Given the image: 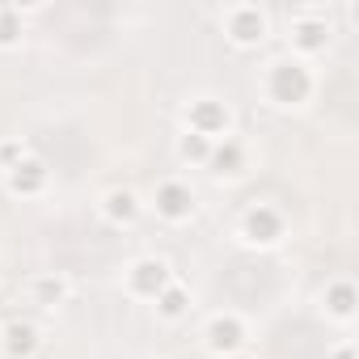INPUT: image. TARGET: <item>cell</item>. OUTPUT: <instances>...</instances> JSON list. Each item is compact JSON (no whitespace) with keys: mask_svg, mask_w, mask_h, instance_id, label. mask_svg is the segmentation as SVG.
I'll list each match as a JSON object with an SVG mask.
<instances>
[{"mask_svg":"<svg viewBox=\"0 0 359 359\" xmlns=\"http://www.w3.org/2000/svg\"><path fill=\"white\" fill-rule=\"evenodd\" d=\"M173 279H169V266L161 262V258H140L131 271H127V287L135 292V296H161L165 287H169Z\"/></svg>","mask_w":359,"mask_h":359,"instance_id":"cell-1","label":"cell"},{"mask_svg":"<svg viewBox=\"0 0 359 359\" xmlns=\"http://www.w3.org/2000/svg\"><path fill=\"white\" fill-rule=\"evenodd\" d=\"M229 39L237 47H254L266 39V13L254 9V5H241V9H229Z\"/></svg>","mask_w":359,"mask_h":359,"instance_id":"cell-2","label":"cell"},{"mask_svg":"<svg viewBox=\"0 0 359 359\" xmlns=\"http://www.w3.org/2000/svg\"><path fill=\"white\" fill-rule=\"evenodd\" d=\"M187 118H191V131H199V135H208V140H220V135H229V110H224V106H216L212 97H199V102H191Z\"/></svg>","mask_w":359,"mask_h":359,"instance_id":"cell-3","label":"cell"},{"mask_svg":"<svg viewBox=\"0 0 359 359\" xmlns=\"http://www.w3.org/2000/svg\"><path fill=\"white\" fill-rule=\"evenodd\" d=\"M156 212H161L165 220H187V216L195 212L191 187H182V182H161V191H156Z\"/></svg>","mask_w":359,"mask_h":359,"instance_id":"cell-4","label":"cell"},{"mask_svg":"<svg viewBox=\"0 0 359 359\" xmlns=\"http://www.w3.org/2000/svg\"><path fill=\"white\" fill-rule=\"evenodd\" d=\"M140 212H144V203H140L135 191H110V195L102 199V216H106L110 224H131Z\"/></svg>","mask_w":359,"mask_h":359,"instance_id":"cell-5","label":"cell"},{"mask_svg":"<svg viewBox=\"0 0 359 359\" xmlns=\"http://www.w3.org/2000/svg\"><path fill=\"white\" fill-rule=\"evenodd\" d=\"M245 237H250V241H262V245L279 241V237H283V220H279V212H271V208H254V212L245 216Z\"/></svg>","mask_w":359,"mask_h":359,"instance_id":"cell-6","label":"cell"},{"mask_svg":"<svg viewBox=\"0 0 359 359\" xmlns=\"http://www.w3.org/2000/svg\"><path fill=\"white\" fill-rule=\"evenodd\" d=\"M241 342H245V330H241L237 317H216V321L208 325V346H212L216 355H229V351H237Z\"/></svg>","mask_w":359,"mask_h":359,"instance_id":"cell-7","label":"cell"},{"mask_svg":"<svg viewBox=\"0 0 359 359\" xmlns=\"http://www.w3.org/2000/svg\"><path fill=\"white\" fill-rule=\"evenodd\" d=\"M43 182H47V169H43L39 161H26V156H22V161L9 169V191H13V195H34Z\"/></svg>","mask_w":359,"mask_h":359,"instance_id":"cell-8","label":"cell"},{"mask_svg":"<svg viewBox=\"0 0 359 359\" xmlns=\"http://www.w3.org/2000/svg\"><path fill=\"white\" fill-rule=\"evenodd\" d=\"M208 165H212V173H241L245 152H241V144H237V140H229V135H224V144H220V140H212V156H208Z\"/></svg>","mask_w":359,"mask_h":359,"instance_id":"cell-9","label":"cell"},{"mask_svg":"<svg viewBox=\"0 0 359 359\" xmlns=\"http://www.w3.org/2000/svg\"><path fill=\"white\" fill-rule=\"evenodd\" d=\"M0 338H5V351L9 355H34L39 351V330L30 321H13L0 330Z\"/></svg>","mask_w":359,"mask_h":359,"instance_id":"cell-10","label":"cell"},{"mask_svg":"<svg viewBox=\"0 0 359 359\" xmlns=\"http://www.w3.org/2000/svg\"><path fill=\"white\" fill-rule=\"evenodd\" d=\"M30 292H34V300L43 304V309H60L64 300H68V279L64 275H39L34 283H30Z\"/></svg>","mask_w":359,"mask_h":359,"instance_id":"cell-11","label":"cell"},{"mask_svg":"<svg viewBox=\"0 0 359 359\" xmlns=\"http://www.w3.org/2000/svg\"><path fill=\"white\" fill-rule=\"evenodd\" d=\"M187 304H191V296H187V287H177V283H169L161 296H156V309H161V317H182L187 313Z\"/></svg>","mask_w":359,"mask_h":359,"instance_id":"cell-12","label":"cell"},{"mask_svg":"<svg viewBox=\"0 0 359 359\" xmlns=\"http://www.w3.org/2000/svg\"><path fill=\"white\" fill-rule=\"evenodd\" d=\"M292 34H296V47H300V51H317L330 30H325V22H304V18H300V22L292 26Z\"/></svg>","mask_w":359,"mask_h":359,"instance_id":"cell-13","label":"cell"},{"mask_svg":"<svg viewBox=\"0 0 359 359\" xmlns=\"http://www.w3.org/2000/svg\"><path fill=\"white\" fill-rule=\"evenodd\" d=\"M177 152H182V161H203V165H208V156H212V140L199 135V131H187L182 140H177Z\"/></svg>","mask_w":359,"mask_h":359,"instance_id":"cell-14","label":"cell"},{"mask_svg":"<svg viewBox=\"0 0 359 359\" xmlns=\"http://www.w3.org/2000/svg\"><path fill=\"white\" fill-rule=\"evenodd\" d=\"M18 22H13V9H0V47H9V43H18Z\"/></svg>","mask_w":359,"mask_h":359,"instance_id":"cell-15","label":"cell"},{"mask_svg":"<svg viewBox=\"0 0 359 359\" xmlns=\"http://www.w3.org/2000/svg\"><path fill=\"white\" fill-rule=\"evenodd\" d=\"M330 309H334L338 317H351V287H338V292L330 296Z\"/></svg>","mask_w":359,"mask_h":359,"instance_id":"cell-16","label":"cell"},{"mask_svg":"<svg viewBox=\"0 0 359 359\" xmlns=\"http://www.w3.org/2000/svg\"><path fill=\"white\" fill-rule=\"evenodd\" d=\"M0 351H5V338H0Z\"/></svg>","mask_w":359,"mask_h":359,"instance_id":"cell-17","label":"cell"}]
</instances>
